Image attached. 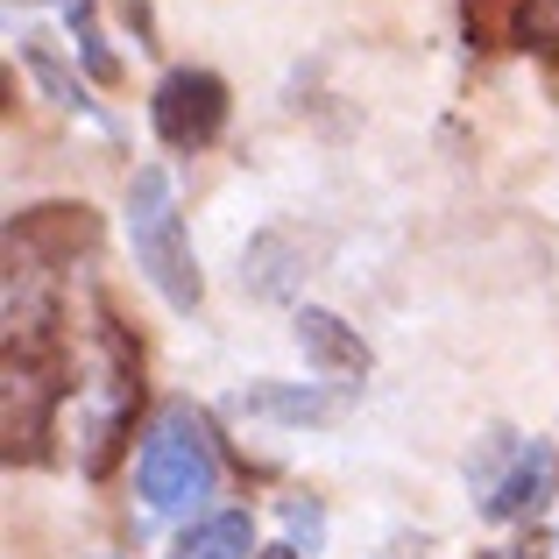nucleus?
<instances>
[{"instance_id": "6e6552de", "label": "nucleus", "mask_w": 559, "mask_h": 559, "mask_svg": "<svg viewBox=\"0 0 559 559\" xmlns=\"http://www.w3.org/2000/svg\"><path fill=\"white\" fill-rule=\"evenodd\" d=\"M85 64H93V79H121V64H114L99 43H85Z\"/></svg>"}, {"instance_id": "7ed1b4c3", "label": "nucleus", "mask_w": 559, "mask_h": 559, "mask_svg": "<svg viewBox=\"0 0 559 559\" xmlns=\"http://www.w3.org/2000/svg\"><path fill=\"white\" fill-rule=\"evenodd\" d=\"M150 114H156V135H164L170 150H205V142L227 128V85H219L213 71H170V79L156 85Z\"/></svg>"}, {"instance_id": "f257e3e1", "label": "nucleus", "mask_w": 559, "mask_h": 559, "mask_svg": "<svg viewBox=\"0 0 559 559\" xmlns=\"http://www.w3.org/2000/svg\"><path fill=\"white\" fill-rule=\"evenodd\" d=\"M128 241H135V262L150 270V284L164 290L178 312L199 305V262L185 248V219H178V185L164 170H135L128 185Z\"/></svg>"}, {"instance_id": "423d86ee", "label": "nucleus", "mask_w": 559, "mask_h": 559, "mask_svg": "<svg viewBox=\"0 0 559 559\" xmlns=\"http://www.w3.org/2000/svg\"><path fill=\"white\" fill-rule=\"evenodd\" d=\"M298 341H305V355H312L319 369H333V376H361L369 369V347H361L333 312H298Z\"/></svg>"}, {"instance_id": "f03ea898", "label": "nucleus", "mask_w": 559, "mask_h": 559, "mask_svg": "<svg viewBox=\"0 0 559 559\" xmlns=\"http://www.w3.org/2000/svg\"><path fill=\"white\" fill-rule=\"evenodd\" d=\"M135 475H142L150 510H191L205 489H213V439H205L199 411H191V404H170L164 418L150 425Z\"/></svg>"}, {"instance_id": "20e7f679", "label": "nucleus", "mask_w": 559, "mask_h": 559, "mask_svg": "<svg viewBox=\"0 0 559 559\" xmlns=\"http://www.w3.org/2000/svg\"><path fill=\"white\" fill-rule=\"evenodd\" d=\"M93 241H99V213L93 205H71V199L28 205V213L14 219V248L36 255V262H79Z\"/></svg>"}, {"instance_id": "0eeeda50", "label": "nucleus", "mask_w": 559, "mask_h": 559, "mask_svg": "<svg viewBox=\"0 0 559 559\" xmlns=\"http://www.w3.org/2000/svg\"><path fill=\"white\" fill-rule=\"evenodd\" d=\"M248 552H255V524H248L241 510H219V518L191 524L170 559H248Z\"/></svg>"}, {"instance_id": "39448f33", "label": "nucleus", "mask_w": 559, "mask_h": 559, "mask_svg": "<svg viewBox=\"0 0 559 559\" xmlns=\"http://www.w3.org/2000/svg\"><path fill=\"white\" fill-rule=\"evenodd\" d=\"M552 481H559L552 447H538V439H532V447L518 453V467H510V475L489 489V518H532V510H546Z\"/></svg>"}, {"instance_id": "1a4fd4ad", "label": "nucleus", "mask_w": 559, "mask_h": 559, "mask_svg": "<svg viewBox=\"0 0 559 559\" xmlns=\"http://www.w3.org/2000/svg\"><path fill=\"white\" fill-rule=\"evenodd\" d=\"M262 559H298V552H290V546H276V552H262Z\"/></svg>"}]
</instances>
